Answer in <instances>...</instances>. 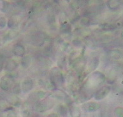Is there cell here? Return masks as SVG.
Returning a JSON list of instances; mask_svg holds the SVG:
<instances>
[{"label":"cell","instance_id":"cell-7","mask_svg":"<svg viewBox=\"0 0 123 117\" xmlns=\"http://www.w3.org/2000/svg\"><path fill=\"white\" fill-rule=\"evenodd\" d=\"M111 90V87L108 85L101 86L96 91L94 98L96 101H101L107 97Z\"/></svg>","mask_w":123,"mask_h":117},{"label":"cell","instance_id":"cell-11","mask_svg":"<svg viewBox=\"0 0 123 117\" xmlns=\"http://www.w3.org/2000/svg\"><path fill=\"white\" fill-rule=\"evenodd\" d=\"M68 110L71 117H80L81 109L74 102L68 103Z\"/></svg>","mask_w":123,"mask_h":117},{"label":"cell","instance_id":"cell-25","mask_svg":"<svg viewBox=\"0 0 123 117\" xmlns=\"http://www.w3.org/2000/svg\"><path fill=\"white\" fill-rule=\"evenodd\" d=\"M47 117H59V115L55 113H52L47 116Z\"/></svg>","mask_w":123,"mask_h":117},{"label":"cell","instance_id":"cell-4","mask_svg":"<svg viewBox=\"0 0 123 117\" xmlns=\"http://www.w3.org/2000/svg\"><path fill=\"white\" fill-rule=\"evenodd\" d=\"M15 84L14 77L9 73L3 76L0 79V88L4 92L11 91Z\"/></svg>","mask_w":123,"mask_h":117},{"label":"cell","instance_id":"cell-10","mask_svg":"<svg viewBox=\"0 0 123 117\" xmlns=\"http://www.w3.org/2000/svg\"><path fill=\"white\" fill-rule=\"evenodd\" d=\"M18 62L15 59L12 58H6L4 64L3 70L7 72H13L18 68Z\"/></svg>","mask_w":123,"mask_h":117},{"label":"cell","instance_id":"cell-8","mask_svg":"<svg viewBox=\"0 0 123 117\" xmlns=\"http://www.w3.org/2000/svg\"><path fill=\"white\" fill-rule=\"evenodd\" d=\"M21 92L24 94L29 93L34 87V82L30 77H26L20 83Z\"/></svg>","mask_w":123,"mask_h":117},{"label":"cell","instance_id":"cell-9","mask_svg":"<svg viewBox=\"0 0 123 117\" xmlns=\"http://www.w3.org/2000/svg\"><path fill=\"white\" fill-rule=\"evenodd\" d=\"M101 105L96 102H86L81 105V110L86 112H94L99 110Z\"/></svg>","mask_w":123,"mask_h":117},{"label":"cell","instance_id":"cell-18","mask_svg":"<svg viewBox=\"0 0 123 117\" xmlns=\"http://www.w3.org/2000/svg\"><path fill=\"white\" fill-rule=\"evenodd\" d=\"M31 62V58L30 55H24L22 57V59L20 60V64L22 68H27L30 66Z\"/></svg>","mask_w":123,"mask_h":117},{"label":"cell","instance_id":"cell-21","mask_svg":"<svg viewBox=\"0 0 123 117\" xmlns=\"http://www.w3.org/2000/svg\"><path fill=\"white\" fill-rule=\"evenodd\" d=\"M7 25V20L5 17H0V29H3Z\"/></svg>","mask_w":123,"mask_h":117},{"label":"cell","instance_id":"cell-3","mask_svg":"<svg viewBox=\"0 0 123 117\" xmlns=\"http://www.w3.org/2000/svg\"><path fill=\"white\" fill-rule=\"evenodd\" d=\"M55 105V98L49 95L35 104L34 110L39 113H43L50 110Z\"/></svg>","mask_w":123,"mask_h":117},{"label":"cell","instance_id":"cell-6","mask_svg":"<svg viewBox=\"0 0 123 117\" xmlns=\"http://www.w3.org/2000/svg\"><path fill=\"white\" fill-rule=\"evenodd\" d=\"M99 60L98 57H94L91 59L87 64L86 66V69L84 70V73H82V76L86 77L92 73V72L95 71L96 69L98 68L99 65Z\"/></svg>","mask_w":123,"mask_h":117},{"label":"cell","instance_id":"cell-20","mask_svg":"<svg viewBox=\"0 0 123 117\" xmlns=\"http://www.w3.org/2000/svg\"><path fill=\"white\" fill-rule=\"evenodd\" d=\"M108 6L112 8V9H114L116 8H117L118 6L120 5L119 1H114V0H111V1H109L108 2Z\"/></svg>","mask_w":123,"mask_h":117},{"label":"cell","instance_id":"cell-2","mask_svg":"<svg viewBox=\"0 0 123 117\" xmlns=\"http://www.w3.org/2000/svg\"><path fill=\"white\" fill-rule=\"evenodd\" d=\"M50 82L55 88L64 87L65 80L62 71L58 67H53L50 70Z\"/></svg>","mask_w":123,"mask_h":117},{"label":"cell","instance_id":"cell-16","mask_svg":"<svg viewBox=\"0 0 123 117\" xmlns=\"http://www.w3.org/2000/svg\"><path fill=\"white\" fill-rule=\"evenodd\" d=\"M7 102L13 106H18L20 104V101L15 95H9L7 96Z\"/></svg>","mask_w":123,"mask_h":117},{"label":"cell","instance_id":"cell-26","mask_svg":"<svg viewBox=\"0 0 123 117\" xmlns=\"http://www.w3.org/2000/svg\"><path fill=\"white\" fill-rule=\"evenodd\" d=\"M94 117H101V113H98V114H97V115H96L94 116Z\"/></svg>","mask_w":123,"mask_h":117},{"label":"cell","instance_id":"cell-19","mask_svg":"<svg viewBox=\"0 0 123 117\" xmlns=\"http://www.w3.org/2000/svg\"><path fill=\"white\" fill-rule=\"evenodd\" d=\"M58 112L59 115L62 117L67 116V108L64 104H60L58 106Z\"/></svg>","mask_w":123,"mask_h":117},{"label":"cell","instance_id":"cell-12","mask_svg":"<svg viewBox=\"0 0 123 117\" xmlns=\"http://www.w3.org/2000/svg\"><path fill=\"white\" fill-rule=\"evenodd\" d=\"M17 35V32L14 29H11L8 32L5 34L0 39V45H4L6 43L14 39Z\"/></svg>","mask_w":123,"mask_h":117},{"label":"cell","instance_id":"cell-13","mask_svg":"<svg viewBox=\"0 0 123 117\" xmlns=\"http://www.w3.org/2000/svg\"><path fill=\"white\" fill-rule=\"evenodd\" d=\"M12 52L13 54L17 57H22L26 55V48L20 43H17L13 45Z\"/></svg>","mask_w":123,"mask_h":117},{"label":"cell","instance_id":"cell-5","mask_svg":"<svg viewBox=\"0 0 123 117\" xmlns=\"http://www.w3.org/2000/svg\"><path fill=\"white\" fill-rule=\"evenodd\" d=\"M47 96V93L46 92L42 91V90L34 91L30 94V95H28L27 102L30 104H35L39 101H40L41 100H42L43 99H44Z\"/></svg>","mask_w":123,"mask_h":117},{"label":"cell","instance_id":"cell-17","mask_svg":"<svg viewBox=\"0 0 123 117\" xmlns=\"http://www.w3.org/2000/svg\"><path fill=\"white\" fill-rule=\"evenodd\" d=\"M30 104L26 102L23 104L22 108V114L24 117H29L31 114V109H30Z\"/></svg>","mask_w":123,"mask_h":117},{"label":"cell","instance_id":"cell-23","mask_svg":"<svg viewBox=\"0 0 123 117\" xmlns=\"http://www.w3.org/2000/svg\"><path fill=\"white\" fill-rule=\"evenodd\" d=\"M5 61V58L3 55H0V73L3 70Z\"/></svg>","mask_w":123,"mask_h":117},{"label":"cell","instance_id":"cell-15","mask_svg":"<svg viewBox=\"0 0 123 117\" xmlns=\"http://www.w3.org/2000/svg\"><path fill=\"white\" fill-rule=\"evenodd\" d=\"M12 8L11 4L6 1H0V10L4 13H8Z\"/></svg>","mask_w":123,"mask_h":117},{"label":"cell","instance_id":"cell-24","mask_svg":"<svg viewBox=\"0 0 123 117\" xmlns=\"http://www.w3.org/2000/svg\"><path fill=\"white\" fill-rule=\"evenodd\" d=\"M6 117H17L16 112L13 110H10L6 113Z\"/></svg>","mask_w":123,"mask_h":117},{"label":"cell","instance_id":"cell-14","mask_svg":"<svg viewBox=\"0 0 123 117\" xmlns=\"http://www.w3.org/2000/svg\"><path fill=\"white\" fill-rule=\"evenodd\" d=\"M18 24H19V20L17 17L15 15H12L7 20V26L10 29H15L18 27Z\"/></svg>","mask_w":123,"mask_h":117},{"label":"cell","instance_id":"cell-1","mask_svg":"<svg viewBox=\"0 0 123 117\" xmlns=\"http://www.w3.org/2000/svg\"><path fill=\"white\" fill-rule=\"evenodd\" d=\"M105 80V76L102 72L95 71L88 75L79 90L78 100L86 102L94 97L96 91L101 87Z\"/></svg>","mask_w":123,"mask_h":117},{"label":"cell","instance_id":"cell-22","mask_svg":"<svg viewBox=\"0 0 123 117\" xmlns=\"http://www.w3.org/2000/svg\"><path fill=\"white\" fill-rule=\"evenodd\" d=\"M114 112L118 117H123V108L121 107H117L114 110Z\"/></svg>","mask_w":123,"mask_h":117}]
</instances>
